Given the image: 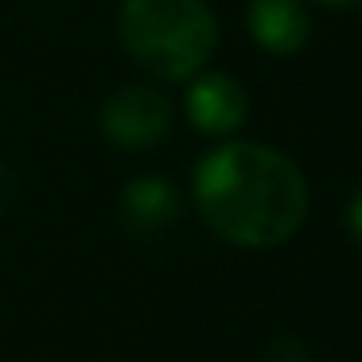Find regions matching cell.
Masks as SVG:
<instances>
[{
  "mask_svg": "<svg viewBox=\"0 0 362 362\" xmlns=\"http://www.w3.org/2000/svg\"><path fill=\"white\" fill-rule=\"evenodd\" d=\"M323 8H362V0H315Z\"/></svg>",
  "mask_w": 362,
  "mask_h": 362,
  "instance_id": "obj_10",
  "label": "cell"
},
{
  "mask_svg": "<svg viewBox=\"0 0 362 362\" xmlns=\"http://www.w3.org/2000/svg\"><path fill=\"white\" fill-rule=\"evenodd\" d=\"M98 125L110 136L117 148L141 152L152 148L168 136L172 129V110H168V98L156 94L148 86H125L102 105L98 113Z\"/></svg>",
  "mask_w": 362,
  "mask_h": 362,
  "instance_id": "obj_3",
  "label": "cell"
},
{
  "mask_svg": "<svg viewBox=\"0 0 362 362\" xmlns=\"http://www.w3.org/2000/svg\"><path fill=\"white\" fill-rule=\"evenodd\" d=\"M195 203L218 238L242 250L288 242L308 214V183L284 152L230 141L195 168Z\"/></svg>",
  "mask_w": 362,
  "mask_h": 362,
  "instance_id": "obj_1",
  "label": "cell"
},
{
  "mask_svg": "<svg viewBox=\"0 0 362 362\" xmlns=\"http://www.w3.org/2000/svg\"><path fill=\"white\" fill-rule=\"evenodd\" d=\"M180 214V195L168 180L156 175H144V180L125 183L121 191V222H125L133 234H156L168 230Z\"/></svg>",
  "mask_w": 362,
  "mask_h": 362,
  "instance_id": "obj_6",
  "label": "cell"
},
{
  "mask_svg": "<svg viewBox=\"0 0 362 362\" xmlns=\"http://www.w3.org/2000/svg\"><path fill=\"white\" fill-rule=\"evenodd\" d=\"M117 32L133 63L168 82L199 74L218 43L206 0H121Z\"/></svg>",
  "mask_w": 362,
  "mask_h": 362,
  "instance_id": "obj_2",
  "label": "cell"
},
{
  "mask_svg": "<svg viewBox=\"0 0 362 362\" xmlns=\"http://www.w3.org/2000/svg\"><path fill=\"white\" fill-rule=\"evenodd\" d=\"M261 362H308V351H304L300 339H276V343L261 354Z\"/></svg>",
  "mask_w": 362,
  "mask_h": 362,
  "instance_id": "obj_7",
  "label": "cell"
},
{
  "mask_svg": "<svg viewBox=\"0 0 362 362\" xmlns=\"http://www.w3.org/2000/svg\"><path fill=\"white\" fill-rule=\"evenodd\" d=\"M346 226H351V234L362 242V191L351 199V206H346Z\"/></svg>",
  "mask_w": 362,
  "mask_h": 362,
  "instance_id": "obj_8",
  "label": "cell"
},
{
  "mask_svg": "<svg viewBox=\"0 0 362 362\" xmlns=\"http://www.w3.org/2000/svg\"><path fill=\"white\" fill-rule=\"evenodd\" d=\"M250 35L269 55H296L312 35V20L300 0H250Z\"/></svg>",
  "mask_w": 362,
  "mask_h": 362,
  "instance_id": "obj_5",
  "label": "cell"
},
{
  "mask_svg": "<svg viewBox=\"0 0 362 362\" xmlns=\"http://www.w3.org/2000/svg\"><path fill=\"white\" fill-rule=\"evenodd\" d=\"M250 117V98L242 82L226 71H206L187 86V121L203 136H234Z\"/></svg>",
  "mask_w": 362,
  "mask_h": 362,
  "instance_id": "obj_4",
  "label": "cell"
},
{
  "mask_svg": "<svg viewBox=\"0 0 362 362\" xmlns=\"http://www.w3.org/2000/svg\"><path fill=\"white\" fill-rule=\"evenodd\" d=\"M12 191H16V183H12V172L4 164H0V211L12 203Z\"/></svg>",
  "mask_w": 362,
  "mask_h": 362,
  "instance_id": "obj_9",
  "label": "cell"
}]
</instances>
